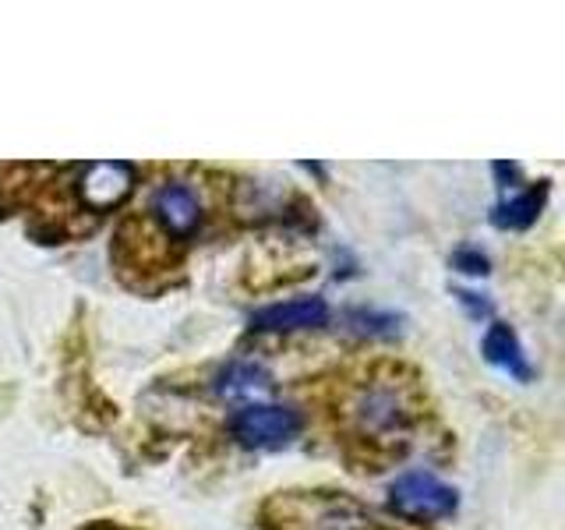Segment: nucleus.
I'll use <instances>...</instances> for the list:
<instances>
[{
    "label": "nucleus",
    "instance_id": "1",
    "mask_svg": "<svg viewBox=\"0 0 565 530\" xmlns=\"http://www.w3.org/2000/svg\"><path fill=\"white\" fill-rule=\"evenodd\" d=\"M388 506L406 520H446L456 512V488L441 485L435 474L411 470L388 485Z\"/></svg>",
    "mask_w": 565,
    "mask_h": 530
},
{
    "label": "nucleus",
    "instance_id": "2",
    "mask_svg": "<svg viewBox=\"0 0 565 530\" xmlns=\"http://www.w3.org/2000/svg\"><path fill=\"white\" fill-rule=\"evenodd\" d=\"M234 438L247 449H279L294 442L300 432V417L290 406H276V403H247L244 411L234 414Z\"/></svg>",
    "mask_w": 565,
    "mask_h": 530
},
{
    "label": "nucleus",
    "instance_id": "3",
    "mask_svg": "<svg viewBox=\"0 0 565 530\" xmlns=\"http://www.w3.org/2000/svg\"><path fill=\"white\" fill-rule=\"evenodd\" d=\"M353 414H358L361 432H367V435H393V432L406 428L411 406H406V396H403L399 385L379 382V385L364 389L358 406H353Z\"/></svg>",
    "mask_w": 565,
    "mask_h": 530
},
{
    "label": "nucleus",
    "instance_id": "4",
    "mask_svg": "<svg viewBox=\"0 0 565 530\" xmlns=\"http://www.w3.org/2000/svg\"><path fill=\"white\" fill-rule=\"evenodd\" d=\"M135 188V170L128 163H93L82 170V202L93 212H110L117 209Z\"/></svg>",
    "mask_w": 565,
    "mask_h": 530
},
{
    "label": "nucleus",
    "instance_id": "5",
    "mask_svg": "<svg viewBox=\"0 0 565 530\" xmlns=\"http://www.w3.org/2000/svg\"><path fill=\"white\" fill-rule=\"evenodd\" d=\"M329 322V305L322 297H294L279 305H265L252 315V329L258 332H287V329H315Z\"/></svg>",
    "mask_w": 565,
    "mask_h": 530
},
{
    "label": "nucleus",
    "instance_id": "6",
    "mask_svg": "<svg viewBox=\"0 0 565 530\" xmlns=\"http://www.w3.org/2000/svg\"><path fill=\"white\" fill-rule=\"evenodd\" d=\"M152 212L156 220L167 226V234L173 237H191L194 226L202 220V205H199V194H194L188 184H163L156 191L152 199Z\"/></svg>",
    "mask_w": 565,
    "mask_h": 530
},
{
    "label": "nucleus",
    "instance_id": "7",
    "mask_svg": "<svg viewBox=\"0 0 565 530\" xmlns=\"http://www.w3.org/2000/svg\"><path fill=\"white\" fill-rule=\"evenodd\" d=\"M481 350H484V358H488L494 368L509 371L512 379L530 382V375H534V371H530L526 353H523V347H520V340H516V332H512L505 322H494V326L484 332Z\"/></svg>",
    "mask_w": 565,
    "mask_h": 530
},
{
    "label": "nucleus",
    "instance_id": "8",
    "mask_svg": "<svg viewBox=\"0 0 565 530\" xmlns=\"http://www.w3.org/2000/svg\"><path fill=\"white\" fill-rule=\"evenodd\" d=\"M544 194H547V188L541 184V188H530V191L516 194V199H509L502 205H494L491 223L502 226V230H526L530 223L537 220V212L544 205Z\"/></svg>",
    "mask_w": 565,
    "mask_h": 530
},
{
    "label": "nucleus",
    "instance_id": "9",
    "mask_svg": "<svg viewBox=\"0 0 565 530\" xmlns=\"http://www.w3.org/2000/svg\"><path fill=\"white\" fill-rule=\"evenodd\" d=\"M216 389H220L223 396H230V400H237V396H258V393H265V389H269V375H265L258 364L234 361L220 375Z\"/></svg>",
    "mask_w": 565,
    "mask_h": 530
},
{
    "label": "nucleus",
    "instance_id": "10",
    "mask_svg": "<svg viewBox=\"0 0 565 530\" xmlns=\"http://www.w3.org/2000/svg\"><path fill=\"white\" fill-rule=\"evenodd\" d=\"M456 265L463 273H470V276H484L488 273V258L481 255V252H470V247H463V252H456Z\"/></svg>",
    "mask_w": 565,
    "mask_h": 530
},
{
    "label": "nucleus",
    "instance_id": "11",
    "mask_svg": "<svg viewBox=\"0 0 565 530\" xmlns=\"http://www.w3.org/2000/svg\"><path fill=\"white\" fill-rule=\"evenodd\" d=\"M456 297H459V300H463V305L470 308V315H473V318H481V315H488V300H477V294H467V290H459Z\"/></svg>",
    "mask_w": 565,
    "mask_h": 530
}]
</instances>
